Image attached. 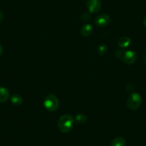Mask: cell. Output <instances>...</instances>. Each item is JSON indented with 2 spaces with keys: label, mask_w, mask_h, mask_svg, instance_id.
<instances>
[{
  "label": "cell",
  "mask_w": 146,
  "mask_h": 146,
  "mask_svg": "<svg viewBox=\"0 0 146 146\" xmlns=\"http://www.w3.org/2000/svg\"><path fill=\"white\" fill-rule=\"evenodd\" d=\"M116 57L120 59L123 62L127 64H132L137 60V54L132 50H117L115 52Z\"/></svg>",
  "instance_id": "obj_1"
},
{
  "label": "cell",
  "mask_w": 146,
  "mask_h": 146,
  "mask_svg": "<svg viewBox=\"0 0 146 146\" xmlns=\"http://www.w3.org/2000/svg\"><path fill=\"white\" fill-rule=\"evenodd\" d=\"M74 126V118L70 115H64L61 116L58 120L59 130L62 133L70 132Z\"/></svg>",
  "instance_id": "obj_2"
},
{
  "label": "cell",
  "mask_w": 146,
  "mask_h": 146,
  "mask_svg": "<svg viewBox=\"0 0 146 146\" xmlns=\"http://www.w3.org/2000/svg\"><path fill=\"white\" fill-rule=\"evenodd\" d=\"M44 106L50 112H54L57 110L59 107V100L55 95H48L44 100Z\"/></svg>",
  "instance_id": "obj_3"
},
{
  "label": "cell",
  "mask_w": 146,
  "mask_h": 146,
  "mask_svg": "<svg viewBox=\"0 0 146 146\" xmlns=\"http://www.w3.org/2000/svg\"><path fill=\"white\" fill-rule=\"evenodd\" d=\"M142 103V98L140 94L137 92L132 93L127 100V105L130 110H135L138 109Z\"/></svg>",
  "instance_id": "obj_4"
},
{
  "label": "cell",
  "mask_w": 146,
  "mask_h": 146,
  "mask_svg": "<svg viewBox=\"0 0 146 146\" xmlns=\"http://www.w3.org/2000/svg\"><path fill=\"white\" fill-rule=\"evenodd\" d=\"M100 0H88L87 2V7L90 13H97L101 9Z\"/></svg>",
  "instance_id": "obj_5"
},
{
  "label": "cell",
  "mask_w": 146,
  "mask_h": 146,
  "mask_svg": "<svg viewBox=\"0 0 146 146\" xmlns=\"http://www.w3.org/2000/svg\"><path fill=\"white\" fill-rule=\"evenodd\" d=\"M110 22V17L108 15L106 14H102L97 17L95 19V23L98 27H104L108 26Z\"/></svg>",
  "instance_id": "obj_6"
},
{
  "label": "cell",
  "mask_w": 146,
  "mask_h": 146,
  "mask_svg": "<svg viewBox=\"0 0 146 146\" xmlns=\"http://www.w3.org/2000/svg\"><path fill=\"white\" fill-rule=\"evenodd\" d=\"M92 32H93V28H92V25L90 24H86V25H83L80 29L81 35L84 36H90Z\"/></svg>",
  "instance_id": "obj_7"
},
{
  "label": "cell",
  "mask_w": 146,
  "mask_h": 146,
  "mask_svg": "<svg viewBox=\"0 0 146 146\" xmlns=\"http://www.w3.org/2000/svg\"><path fill=\"white\" fill-rule=\"evenodd\" d=\"M131 43V40L127 36H123L117 41V45L121 48H126Z\"/></svg>",
  "instance_id": "obj_8"
},
{
  "label": "cell",
  "mask_w": 146,
  "mask_h": 146,
  "mask_svg": "<svg viewBox=\"0 0 146 146\" xmlns=\"http://www.w3.org/2000/svg\"><path fill=\"white\" fill-rule=\"evenodd\" d=\"M9 92L7 88L0 87V102H5L9 99Z\"/></svg>",
  "instance_id": "obj_9"
},
{
  "label": "cell",
  "mask_w": 146,
  "mask_h": 146,
  "mask_svg": "<svg viewBox=\"0 0 146 146\" xmlns=\"http://www.w3.org/2000/svg\"><path fill=\"white\" fill-rule=\"evenodd\" d=\"M126 142L123 137H117L113 139L111 142V146H125Z\"/></svg>",
  "instance_id": "obj_10"
},
{
  "label": "cell",
  "mask_w": 146,
  "mask_h": 146,
  "mask_svg": "<svg viewBox=\"0 0 146 146\" xmlns=\"http://www.w3.org/2000/svg\"><path fill=\"white\" fill-rule=\"evenodd\" d=\"M10 101L14 105L19 106L23 102V99L19 95H13L12 96H11Z\"/></svg>",
  "instance_id": "obj_11"
},
{
  "label": "cell",
  "mask_w": 146,
  "mask_h": 146,
  "mask_svg": "<svg viewBox=\"0 0 146 146\" xmlns=\"http://www.w3.org/2000/svg\"><path fill=\"white\" fill-rule=\"evenodd\" d=\"M87 120H88L87 116L84 114H79L75 117V120L77 121V123H80V124H84L86 123Z\"/></svg>",
  "instance_id": "obj_12"
},
{
  "label": "cell",
  "mask_w": 146,
  "mask_h": 146,
  "mask_svg": "<svg viewBox=\"0 0 146 146\" xmlns=\"http://www.w3.org/2000/svg\"><path fill=\"white\" fill-rule=\"evenodd\" d=\"M107 50H108V48H107L105 44H101L98 47V52L100 55H104V54H106Z\"/></svg>",
  "instance_id": "obj_13"
},
{
  "label": "cell",
  "mask_w": 146,
  "mask_h": 146,
  "mask_svg": "<svg viewBox=\"0 0 146 146\" xmlns=\"http://www.w3.org/2000/svg\"><path fill=\"white\" fill-rule=\"evenodd\" d=\"M90 18V14L88 13V12H85V13L81 16V19H82V20L83 21L88 20Z\"/></svg>",
  "instance_id": "obj_14"
},
{
  "label": "cell",
  "mask_w": 146,
  "mask_h": 146,
  "mask_svg": "<svg viewBox=\"0 0 146 146\" xmlns=\"http://www.w3.org/2000/svg\"><path fill=\"white\" fill-rule=\"evenodd\" d=\"M3 18H4V15L1 11H0V23L2 22V21L3 20Z\"/></svg>",
  "instance_id": "obj_15"
},
{
  "label": "cell",
  "mask_w": 146,
  "mask_h": 146,
  "mask_svg": "<svg viewBox=\"0 0 146 146\" xmlns=\"http://www.w3.org/2000/svg\"><path fill=\"white\" fill-rule=\"evenodd\" d=\"M2 53H3V48H2V46L0 45V56L2 55Z\"/></svg>",
  "instance_id": "obj_16"
},
{
  "label": "cell",
  "mask_w": 146,
  "mask_h": 146,
  "mask_svg": "<svg viewBox=\"0 0 146 146\" xmlns=\"http://www.w3.org/2000/svg\"><path fill=\"white\" fill-rule=\"evenodd\" d=\"M143 24H144V26L146 27V16L144 18V20H143Z\"/></svg>",
  "instance_id": "obj_17"
}]
</instances>
